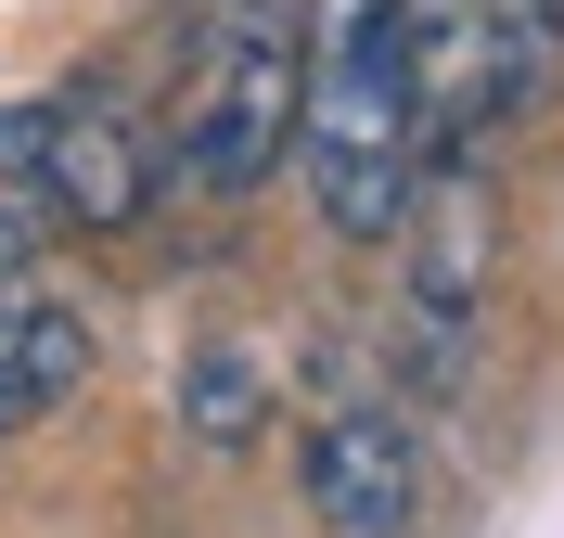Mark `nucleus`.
Here are the masks:
<instances>
[{"mask_svg": "<svg viewBox=\"0 0 564 538\" xmlns=\"http://www.w3.org/2000/svg\"><path fill=\"white\" fill-rule=\"evenodd\" d=\"M423 90L411 0H308V90H295V179L334 244H398L423 206Z\"/></svg>", "mask_w": 564, "mask_h": 538, "instance_id": "obj_1", "label": "nucleus"}, {"mask_svg": "<svg viewBox=\"0 0 564 538\" xmlns=\"http://www.w3.org/2000/svg\"><path fill=\"white\" fill-rule=\"evenodd\" d=\"M295 90H308V13L295 0H193L167 77V179L193 206H245L295 154Z\"/></svg>", "mask_w": 564, "mask_h": 538, "instance_id": "obj_2", "label": "nucleus"}, {"mask_svg": "<svg viewBox=\"0 0 564 538\" xmlns=\"http://www.w3.org/2000/svg\"><path fill=\"white\" fill-rule=\"evenodd\" d=\"M539 65H552V0H411V90L449 167H475L527 116Z\"/></svg>", "mask_w": 564, "mask_h": 538, "instance_id": "obj_3", "label": "nucleus"}, {"mask_svg": "<svg viewBox=\"0 0 564 538\" xmlns=\"http://www.w3.org/2000/svg\"><path fill=\"white\" fill-rule=\"evenodd\" d=\"M26 116H39V193H52L65 231H141V218H154V193H167V142L116 103L104 77H65V90L26 103Z\"/></svg>", "mask_w": 564, "mask_h": 538, "instance_id": "obj_4", "label": "nucleus"}, {"mask_svg": "<svg viewBox=\"0 0 564 538\" xmlns=\"http://www.w3.org/2000/svg\"><path fill=\"white\" fill-rule=\"evenodd\" d=\"M295 474H308V513L334 538H411L423 526V436L386 397H321Z\"/></svg>", "mask_w": 564, "mask_h": 538, "instance_id": "obj_5", "label": "nucleus"}, {"mask_svg": "<svg viewBox=\"0 0 564 538\" xmlns=\"http://www.w3.org/2000/svg\"><path fill=\"white\" fill-rule=\"evenodd\" d=\"M488 256H500L488 179H475V167L423 179V206H411V333H423V359H449L462 333H475V308H488Z\"/></svg>", "mask_w": 564, "mask_h": 538, "instance_id": "obj_6", "label": "nucleus"}, {"mask_svg": "<svg viewBox=\"0 0 564 538\" xmlns=\"http://www.w3.org/2000/svg\"><path fill=\"white\" fill-rule=\"evenodd\" d=\"M77 385H90V308H77L65 283L13 270V283H0V436L77 410Z\"/></svg>", "mask_w": 564, "mask_h": 538, "instance_id": "obj_7", "label": "nucleus"}, {"mask_svg": "<svg viewBox=\"0 0 564 538\" xmlns=\"http://www.w3.org/2000/svg\"><path fill=\"white\" fill-rule=\"evenodd\" d=\"M39 231H52V193H39V116L0 103V283L39 256Z\"/></svg>", "mask_w": 564, "mask_h": 538, "instance_id": "obj_8", "label": "nucleus"}, {"mask_svg": "<svg viewBox=\"0 0 564 538\" xmlns=\"http://www.w3.org/2000/svg\"><path fill=\"white\" fill-rule=\"evenodd\" d=\"M257 410H270V385H257V359H245V347H206V359H193V385H180V424L206 436V449H245V436H257Z\"/></svg>", "mask_w": 564, "mask_h": 538, "instance_id": "obj_9", "label": "nucleus"}]
</instances>
